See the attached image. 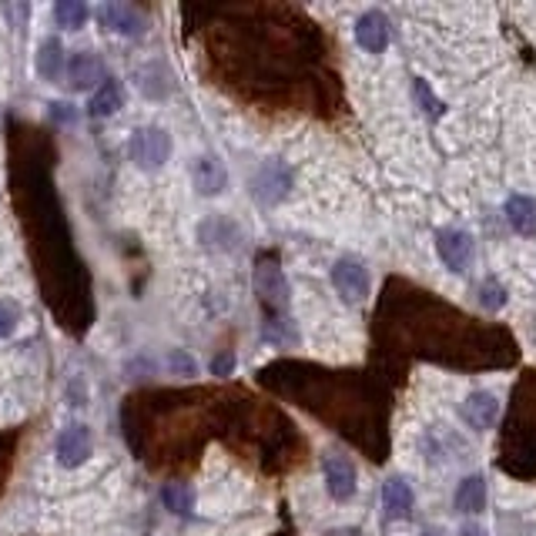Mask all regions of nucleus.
Wrapping results in <instances>:
<instances>
[{
	"label": "nucleus",
	"mask_w": 536,
	"mask_h": 536,
	"mask_svg": "<svg viewBox=\"0 0 536 536\" xmlns=\"http://www.w3.org/2000/svg\"><path fill=\"white\" fill-rule=\"evenodd\" d=\"M201 24L188 31L201 41V71L225 94L245 104L285 108L315 61V24L265 4L195 7Z\"/></svg>",
	"instance_id": "obj_1"
},
{
	"label": "nucleus",
	"mask_w": 536,
	"mask_h": 536,
	"mask_svg": "<svg viewBox=\"0 0 536 536\" xmlns=\"http://www.w3.org/2000/svg\"><path fill=\"white\" fill-rule=\"evenodd\" d=\"M51 171V141L27 124H17L11 134V191L31 248L34 272L57 325L71 335H84L94 319L91 275L74 248L71 225Z\"/></svg>",
	"instance_id": "obj_2"
},
{
	"label": "nucleus",
	"mask_w": 536,
	"mask_h": 536,
	"mask_svg": "<svg viewBox=\"0 0 536 536\" xmlns=\"http://www.w3.org/2000/svg\"><path fill=\"white\" fill-rule=\"evenodd\" d=\"M222 392L155 389L138 392L121 406V429L131 453L151 469H181L198 449L222 433Z\"/></svg>",
	"instance_id": "obj_3"
},
{
	"label": "nucleus",
	"mask_w": 536,
	"mask_h": 536,
	"mask_svg": "<svg viewBox=\"0 0 536 536\" xmlns=\"http://www.w3.org/2000/svg\"><path fill=\"white\" fill-rule=\"evenodd\" d=\"M255 295L268 319H279L282 312L289 309V282H285L275 258H262L255 265Z\"/></svg>",
	"instance_id": "obj_4"
},
{
	"label": "nucleus",
	"mask_w": 536,
	"mask_h": 536,
	"mask_svg": "<svg viewBox=\"0 0 536 536\" xmlns=\"http://www.w3.org/2000/svg\"><path fill=\"white\" fill-rule=\"evenodd\" d=\"M131 161L145 171H158L171 158V134L165 128H138L131 134Z\"/></svg>",
	"instance_id": "obj_5"
},
{
	"label": "nucleus",
	"mask_w": 536,
	"mask_h": 536,
	"mask_svg": "<svg viewBox=\"0 0 536 536\" xmlns=\"http://www.w3.org/2000/svg\"><path fill=\"white\" fill-rule=\"evenodd\" d=\"M332 285L342 295V302H349V305L366 302V295H369V268H366V262L356 255H342L332 265Z\"/></svg>",
	"instance_id": "obj_6"
},
{
	"label": "nucleus",
	"mask_w": 536,
	"mask_h": 536,
	"mask_svg": "<svg viewBox=\"0 0 536 536\" xmlns=\"http://www.w3.org/2000/svg\"><path fill=\"white\" fill-rule=\"evenodd\" d=\"M292 188V171L282 161H265V165L258 168V175L252 178V195L262 201V205H279L282 198L289 195Z\"/></svg>",
	"instance_id": "obj_7"
},
{
	"label": "nucleus",
	"mask_w": 536,
	"mask_h": 536,
	"mask_svg": "<svg viewBox=\"0 0 536 536\" xmlns=\"http://www.w3.org/2000/svg\"><path fill=\"white\" fill-rule=\"evenodd\" d=\"M436 252H439L449 272H466L469 262H473V235L463 232V228H443L436 235Z\"/></svg>",
	"instance_id": "obj_8"
},
{
	"label": "nucleus",
	"mask_w": 536,
	"mask_h": 536,
	"mask_svg": "<svg viewBox=\"0 0 536 536\" xmlns=\"http://www.w3.org/2000/svg\"><path fill=\"white\" fill-rule=\"evenodd\" d=\"M94 17L114 34H124V37H141L148 31L145 14L131 7V4H98Z\"/></svg>",
	"instance_id": "obj_9"
},
{
	"label": "nucleus",
	"mask_w": 536,
	"mask_h": 536,
	"mask_svg": "<svg viewBox=\"0 0 536 536\" xmlns=\"http://www.w3.org/2000/svg\"><path fill=\"white\" fill-rule=\"evenodd\" d=\"M322 473H325V490H329L332 500L349 503L356 496V466H352L349 456L329 453L322 459Z\"/></svg>",
	"instance_id": "obj_10"
},
{
	"label": "nucleus",
	"mask_w": 536,
	"mask_h": 536,
	"mask_svg": "<svg viewBox=\"0 0 536 536\" xmlns=\"http://www.w3.org/2000/svg\"><path fill=\"white\" fill-rule=\"evenodd\" d=\"M91 453H94V436L84 423H71L61 436H57V459H61V466H67V469L84 466Z\"/></svg>",
	"instance_id": "obj_11"
},
{
	"label": "nucleus",
	"mask_w": 536,
	"mask_h": 536,
	"mask_svg": "<svg viewBox=\"0 0 536 536\" xmlns=\"http://www.w3.org/2000/svg\"><path fill=\"white\" fill-rule=\"evenodd\" d=\"M64 77H67L64 84H67L71 91H91V88H98V81L104 77V61L91 51H77L67 57V64H64Z\"/></svg>",
	"instance_id": "obj_12"
},
{
	"label": "nucleus",
	"mask_w": 536,
	"mask_h": 536,
	"mask_svg": "<svg viewBox=\"0 0 536 536\" xmlns=\"http://www.w3.org/2000/svg\"><path fill=\"white\" fill-rule=\"evenodd\" d=\"M459 416H463V423L476 433H486L490 426L496 423V416H500V402H496L493 392H473V396H466V402L459 406Z\"/></svg>",
	"instance_id": "obj_13"
},
{
	"label": "nucleus",
	"mask_w": 536,
	"mask_h": 536,
	"mask_svg": "<svg viewBox=\"0 0 536 536\" xmlns=\"http://www.w3.org/2000/svg\"><path fill=\"white\" fill-rule=\"evenodd\" d=\"M356 41H359L362 51L382 54L389 47V21L382 11H366L356 21Z\"/></svg>",
	"instance_id": "obj_14"
},
{
	"label": "nucleus",
	"mask_w": 536,
	"mask_h": 536,
	"mask_svg": "<svg viewBox=\"0 0 536 536\" xmlns=\"http://www.w3.org/2000/svg\"><path fill=\"white\" fill-rule=\"evenodd\" d=\"M413 506H416L413 486L406 483L402 476L386 479V486H382V510H386V520H406V516L413 513Z\"/></svg>",
	"instance_id": "obj_15"
},
{
	"label": "nucleus",
	"mask_w": 536,
	"mask_h": 536,
	"mask_svg": "<svg viewBox=\"0 0 536 536\" xmlns=\"http://www.w3.org/2000/svg\"><path fill=\"white\" fill-rule=\"evenodd\" d=\"M506 222H510V228H513L516 235H526L533 238L536 235V201L526 195H510L506 198Z\"/></svg>",
	"instance_id": "obj_16"
},
{
	"label": "nucleus",
	"mask_w": 536,
	"mask_h": 536,
	"mask_svg": "<svg viewBox=\"0 0 536 536\" xmlns=\"http://www.w3.org/2000/svg\"><path fill=\"white\" fill-rule=\"evenodd\" d=\"M124 108V91H121V81H114V77H104L98 84V91L91 94V101H88V114L91 118H114V114Z\"/></svg>",
	"instance_id": "obj_17"
},
{
	"label": "nucleus",
	"mask_w": 536,
	"mask_h": 536,
	"mask_svg": "<svg viewBox=\"0 0 536 536\" xmlns=\"http://www.w3.org/2000/svg\"><path fill=\"white\" fill-rule=\"evenodd\" d=\"M456 513L463 516H479L486 510V479L483 476H466L463 483L456 486L453 496Z\"/></svg>",
	"instance_id": "obj_18"
},
{
	"label": "nucleus",
	"mask_w": 536,
	"mask_h": 536,
	"mask_svg": "<svg viewBox=\"0 0 536 536\" xmlns=\"http://www.w3.org/2000/svg\"><path fill=\"white\" fill-rule=\"evenodd\" d=\"M191 178H195V188L201 191V195H218V191L225 188V165H222L218 158H211V155L198 158Z\"/></svg>",
	"instance_id": "obj_19"
},
{
	"label": "nucleus",
	"mask_w": 536,
	"mask_h": 536,
	"mask_svg": "<svg viewBox=\"0 0 536 536\" xmlns=\"http://www.w3.org/2000/svg\"><path fill=\"white\" fill-rule=\"evenodd\" d=\"M64 64H67V57H64V47L57 37H47V41L41 44V51H37V74H41L44 81H57L64 74Z\"/></svg>",
	"instance_id": "obj_20"
},
{
	"label": "nucleus",
	"mask_w": 536,
	"mask_h": 536,
	"mask_svg": "<svg viewBox=\"0 0 536 536\" xmlns=\"http://www.w3.org/2000/svg\"><path fill=\"white\" fill-rule=\"evenodd\" d=\"M161 503L175 516H191V510H195V490L188 483H181V479H171L161 490Z\"/></svg>",
	"instance_id": "obj_21"
},
{
	"label": "nucleus",
	"mask_w": 536,
	"mask_h": 536,
	"mask_svg": "<svg viewBox=\"0 0 536 536\" xmlns=\"http://www.w3.org/2000/svg\"><path fill=\"white\" fill-rule=\"evenodd\" d=\"M54 21H57V27H64V31H77V27H84V21H88V7H84L81 0H57Z\"/></svg>",
	"instance_id": "obj_22"
},
{
	"label": "nucleus",
	"mask_w": 536,
	"mask_h": 536,
	"mask_svg": "<svg viewBox=\"0 0 536 536\" xmlns=\"http://www.w3.org/2000/svg\"><path fill=\"white\" fill-rule=\"evenodd\" d=\"M17 446H21V433H0V493L7 490V479L14 473Z\"/></svg>",
	"instance_id": "obj_23"
},
{
	"label": "nucleus",
	"mask_w": 536,
	"mask_h": 536,
	"mask_svg": "<svg viewBox=\"0 0 536 536\" xmlns=\"http://www.w3.org/2000/svg\"><path fill=\"white\" fill-rule=\"evenodd\" d=\"M262 339L275 342V345H295L299 342V332H295V325H292L289 319H265V325H262Z\"/></svg>",
	"instance_id": "obj_24"
},
{
	"label": "nucleus",
	"mask_w": 536,
	"mask_h": 536,
	"mask_svg": "<svg viewBox=\"0 0 536 536\" xmlns=\"http://www.w3.org/2000/svg\"><path fill=\"white\" fill-rule=\"evenodd\" d=\"M479 305H483L486 312H500L506 305V289L500 285V282L486 279L483 289H479Z\"/></svg>",
	"instance_id": "obj_25"
},
{
	"label": "nucleus",
	"mask_w": 536,
	"mask_h": 536,
	"mask_svg": "<svg viewBox=\"0 0 536 536\" xmlns=\"http://www.w3.org/2000/svg\"><path fill=\"white\" fill-rule=\"evenodd\" d=\"M17 322H21V309L14 302L0 299V339H11L17 332Z\"/></svg>",
	"instance_id": "obj_26"
},
{
	"label": "nucleus",
	"mask_w": 536,
	"mask_h": 536,
	"mask_svg": "<svg viewBox=\"0 0 536 536\" xmlns=\"http://www.w3.org/2000/svg\"><path fill=\"white\" fill-rule=\"evenodd\" d=\"M413 94H416V101L423 104L426 114H433V118H439V114H443V104H439V98H436V94L426 88V81H419V77H416V81H413Z\"/></svg>",
	"instance_id": "obj_27"
},
{
	"label": "nucleus",
	"mask_w": 536,
	"mask_h": 536,
	"mask_svg": "<svg viewBox=\"0 0 536 536\" xmlns=\"http://www.w3.org/2000/svg\"><path fill=\"white\" fill-rule=\"evenodd\" d=\"M168 369L178 372V376H198L195 359H191L185 349H171V352H168Z\"/></svg>",
	"instance_id": "obj_28"
},
{
	"label": "nucleus",
	"mask_w": 536,
	"mask_h": 536,
	"mask_svg": "<svg viewBox=\"0 0 536 536\" xmlns=\"http://www.w3.org/2000/svg\"><path fill=\"white\" fill-rule=\"evenodd\" d=\"M232 372H235V352L232 349L218 352L215 359H211V376H222V379H225V376H232Z\"/></svg>",
	"instance_id": "obj_29"
},
{
	"label": "nucleus",
	"mask_w": 536,
	"mask_h": 536,
	"mask_svg": "<svg viewBox=\"0 0 536 536\" xmlns=\"http://www.w3.org/2000/svg\"><path fill=\"white\" fill-rule=\"evenodd\" d=\"M51 118H54V121H74V111L67 108V104L54 101V104H51Z\"/></svg>",
	"instance_id": "obj_30"
},
{
	"label": "nucleus",
	"mask_w": 536,
	"mask_h": 536,
	"mask_svg": "<svg viewBox=\"0 0 536 536\" xmlns=\"http://www.w3.org/2000/svg\"><path fill=\"white\" fill-rule=\"evenodd\" d=\"M463 536H483V533H479L476 526H463Z\"/></svg>",
	"instance_id": "obj_31"
},
{
	"label": "nucleus",
	"mask_w": 536,
	"mask_h": 536,
	"mask_svg": "<svg viewBox=\"0 0 536 536\" xmlns=\"http://www.w3.org/2000/svg\"><path fill=\"white\" fill-rule=\"evenodd\" d=\"M423 536H439V533H436V530H429V533H423Z\"/></svg>",
	"instance_id": "obj_32"
}]
</instances>
